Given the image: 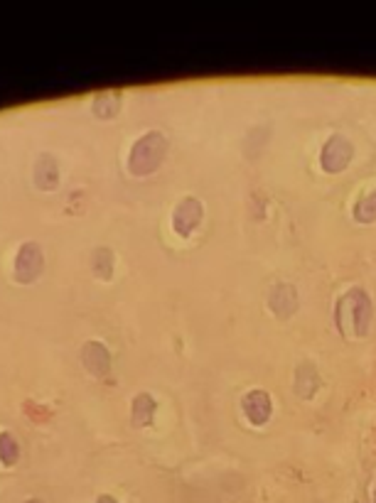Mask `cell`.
<instances>
[{
  "instance_id": "6da1fadb",
  "label": "cell",
  "mask_w": 376,
  "mask_h": 503,
  "mask_svg": "<svg viewBox=\"0 0 376 503\" xmlns=\"http://www.w3.org/2000/svg\"><path fill=\"white\" fill-rule=\"evenodd\" d=\"M168 150V140L160 135V133H148L143 135L135 148L131 152V160H128V167L135 172V174H145V172H152V169L160 165L163 155Z\"/></svg>"
},
{
  "instance_id": "7a4b0ae2",
  "label": "cell",
  "mask_w": 376,
  "mask_h": 503,
  "mask_svg": "<svg viewBox=\"0 0 376 503\" xmlns=\"http://www.w3.org/2000/svg\"><path fill=\"white\" fill-rule=\"evenodd\" d=\"M352 155H354L352 143L347 138H342V135H332L325 143V148H322V157H320L322 169H327V172H342L352 162Z\"/></svg>"
},
{
  "instance_id": "3957f363",
  "label": "cell",
  "mask_w": 376,
  "mask_h": 503,
  "mask_svg": "<svg viewBox=\"0 0 376 503\" xmlns=\"http://www.w3.org/2000/svg\"><path fill=\"white\" fill-rule=\"evenodd\" d=\"M344 302H349V307H352L357 336H364L369 332V324H371V299H369V295H366L364 290L354 287V290L347 292Z\"/></svg>"
},
{
  "instance_id": "277c9868",
  "label": "cell",
  "mask_w": 376,
  "mask_h": 503,
  "mask_svg": "<svg viewBox=\"0 0 376 503\" xmlns=\"http://www.w3.org/2000/svg\"><path fill=\"white\" fill-rule=\"evenodd\" d=\"M244 405L246 417L253 422V425H265L271 420V410H273V403H271V395L265 391H251L244 395L241 400Z\"/></svg>"
},
{
  "instance_id": "5b68a950",
  "label": "cell",
  "mask_w": 376,
  "mask_h": 503,
  "mask_svg": "<svg viewBox=\"0 0 376 503\" xmlns=\"http://www.w3.org/2000/svg\"><path fill=\"white\" fill-rule=\"evenodd\" d=\"M202 221V204L197 202V199H185L182 204L175 209V219H172V224H175V231L177 233H182V236H189L197 224Z\"/></svg>"
},
{
  "instance_id": "8992f818",
  "label": "cell",
  "mask_w": 376,
  "mask_h": 503,
  "mask_svg": "<svg viewBox=\"0 0 376 503\" xmlns=\"http://www.w3.org/2000/svg\"><path fill=\"white\" fill-rule=\"evenodd\" d=\"M39 268H42V253H39L37 243H25L18 253V261H15V270H18V278L22 282H30V280L37 278Z\"/></svg>"
},
{
  "instance_id": "52a82bcc",
  "label": "cell",
  "mask_w": 376,
  "mask_h": 503,
  "mask_svg": "<svg viewBox=\"0 0 376 503\" xmlns=\"http://www.w3.org/2000/svg\"><path fill=\"white\" fill-rule=\"evenodd\" d=\"M268 304H271V309L278 315V317H290L295 309H298V292H295V287L293 285H276L273 287V292L268 295Z\"/></svg>"
},
{
  "instance_id": "ba28073f",
  "label": "cell",
  "mask_w": 376,
  "mask_h": 503,
  "mask_svg": "<svg viewBox=\"0 0 376 503\" xmlns=\"http://www.w3.org/2000/svg\"><path fill=\"white\" fill-rule=\"evenodd\" d=\"M317 388V373L312 363H302L298 368V378H295V391L300 398H310Z\"/></svg>"
},
{
  "instance_id": "9c48e42d",
  "label": "cell",
  "mask_w": 376,
  "mask_h": 503,
  "mask_svg": "<svg viewBox=\"0 0 376 503\" xmlns=\"http://www.w3.org/2000/svg\"><path fill=\"white\" fill-rule=\"evenodd\" d=\"M354 219L359 224H371L376 221V189L371 194L361 197L357 204H354Z\"/></svg>"
},
{
  "instance_id": "30bf717a",
  "label": "cell",
  "mask_w": 376,
  "mask_h": 503,
  "mask_svg": "<svg viewBox=\"0 0 376 503\" xmlns=\"http://www.w3.org/2000/svg\"><path fill=\"white\" fill-rule=\"evenodd\" d=\"M94 356L89 354V351H84V361H86V366L96 373V375H103L106 373V366H109V354H106V349L101 346V344H86Z\"/></svg>"
},
{
  "instance_id": "8fae6325",
  "label": "cell",
  "mask_w": 376,
  "mask_h": 503,
  "mask_svg": "<svg viewBox=\"0 0 376 503\" xmlns=\"http://www.w3.org/2000/svg\"><path fill=\"white\" fill-rule=\"evenodd\" d=\"M0 459H3L5 466L15 464V459H18V442H15L13 434H8V432L0 434Z\"/></svg>"
},
{
  "instance_id": "7c38bea8",
  "label": "cell",
  "mask_w": 376,
  "mask_h": 503,
  "mask_svg": "<svg viewBox=\"0 0 376 503\" xmlns=\"http://www.w3.org/2000/svg\"><path fill=\"white\" fill-rule=\"evenodd\" d=\"M98 503H116V501H113V498H109V496H101V498H98Z\"/></svg>"
},
{
  "instance_id": "4fadbf2b",
  "label": "cell",
  "mask_w": 376,
  "mask_h": 503,
  "mask_svg": "<svg viewBox=\"0 0 376 503\" xmlns=\"http://www.w3.org/2000/svg\"><path fill=\"white\" fill-rule=\"evenodd\" d=\"M27 503H42V501H37V498H35V501H27Z\"/></svg>"
}]
</instances>
